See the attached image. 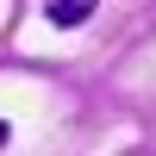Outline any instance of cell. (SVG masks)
Returning <instances> with one entry per match:
<instances>
[{
  "label": "cell",
  "mask_w": 156,
  "mask_h": 156,
  "mask_svg": "<svg viewBox=\"0 0 156 156\" xmlns=\"http://www.w3.org/2000/svg\"><path fill=\"white\" fill-rule=\"evenodd\" d=\"M100 0H44V19L62 25V31H75V25H87V12H94Z\"/></svg>",
  "instance_id": "1"
},
{
  "label": "cell",
  "mask_w": 156,
  "mask_h": 156,
  "mask_svg": "<svg viewBox=\"0 0 156 156\" xmlns=\"http://www.w3.org/2000/svg\"><path fill=\"white\" fill-rule=\"evenodd\" d=\"M6 144H12V125H6V119H0V150H6Z\"/></svg>",
  "instance_id": "2"
}]
</instances>
